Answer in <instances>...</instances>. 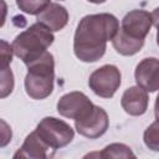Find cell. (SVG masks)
Returning <instances> with one entry per match:
<instances>
[{
  "mask_svg": "<svg viewBox=\"0 0 159 159\" xmlns=\"http://www.w3.org/2000/svg\"><path fill=\"white\" fill-rule=\"evenodd\" d=\"M99 153L102 159H137V155L130 147L123 143H111Z\"/></svg>",
  "mask_w": 159,
  "mask_h": 159,
  "instance_id": "obj_14",
  "label": "cell"
},
{
  "mask_svg": "<svg viewBox=\"0 0 159 159\" xmlns=\"http://www.w3.org/2000/svg\"><path fill=\"white\" fill-rule=\"evenodd\" d=\"M82 159H102V157H101V153L98 150H94V152L87 153Z\"/></svg>",
  "mask_w": 159,
  "mask_h": 159,
  "instance_id": "obj_21",
  "label": "cell"
},
{
  "mask_svg": "<svg viewBox=\"0 0 159 159\" xmlns=\"http://www.w3.org/2000/svg\"><path fill=\"white\" fill-rule=\"evenodd\" d=\"M15 87L14 73L10 67L0 70V98L9 97Z\"/></svg>",
  "mask_w": 159,
  "mask_h": 159,
  "instance_id": "obj_15",
  "label": "cell"
},
{
  "mask_svg": "<svg viewBox=\"0 0 159 159\" xmlns=\"http://www.w3.org/2000/svg\"><path fill=\"white\" fill-rule=\"evenodd\" d=\"M48 147L40 139L36 132H31L22 145L15 152L12 159H47Z\"/></svg>",
  "mask_w": 159,
  "mask_h": 159,
  "instance_id": "obj_12",
  "label": "cell"
},
{
  "mask_svg": "<svg viewBox=\"0 0 159 159\" xmlns=\"http://www.w3.org/2000/svg\"><path fill=\"white\" fill-rule=\"evenodd\" d=\"M12 56L14 52L11 45L5 40H0V70L10 67L12 62Z\"/></svg>",
  "mask_w": 159,
  "mask_h": 159,
  "instance_id": "obj_18",
  "label": "cell"
},
{
  "mask_svg": "<svg viewBox=\"0 0 159 159\" xmlns=\"http://www.w3.org/2000/svg\"><path fill=\"white\" fill-rule=\"evenodd\" d=\"M25 91L32 99H45L53 91L55 60L51 52L46 51L42 56L26 65Z\"/></svg>",
  "mask_w": 159,
  "mask_h": 159,
  "instance_id": "obj_2",
  "label": "cell"
},
{
  "mask_svg": "<svg viewBox=\"0 0 159 159\" xmlns=\"http://www.w3.org/2000/svg\"><path fill=\"white\" fill-rule=\"evenodd\" d=\"M122 82V75L117 66L103 65L94 70L88 78V86L94 94L102 98H112Z\"/></svg>",
  "mask_w": 159,
  "mask_h": 159,
  "instance_id": "obj_5",
  "label": "cell"
},
{
  "mask_svg": "<svg viewBox=\"0 0 159 159\" xmlns=\"http://www.w3.org/2000/svg\"><path fill=\"white\" fill-rule=\"evenodd\" d=\"M93 106L94 104L83 92L73 91L63 94L58 99L57 112L65 118L80 120L92 111Z\"/></svg>",
  "mask_w": 159,
  "mask_h": 159,
  "instance_id": "obj_6",
  "label": "cell"
},
{
  "mask_svg": "<svg viewBox=\"0 0 159 159\" xmlns=\"http://www.w3.org/2000/svg\"><path fill=\"white\" fill-rule=\"evenodd\" d=\"M68 11L58 2L50 1L48 5L37 15V22L43 25L51 32L62 30L68 22Z\"/></svg>",
  "mask_w": 159,
  "mask_h": 159,
  "instance_id": "obj_10",
  "label": "cell"
},
{
  "mask_svg": "<svg viewBox=\"0 0 159 159\" xmlns=\"http://www.w3.org/2000/svg\"><path fill=\"white\" fill-rule=\"evenodd\" d=\"M35 132L50 149H60L66 147L75 137V130L65 120L57 119L55 117L42 118Z\"/></svg>",
  "mask_w": 159,
  "mask_h": 159,
  "instance_id": "obj_4",
  "label": "cell"
},
{
  "mask_svg": "<svg viewBox=\"0 0 159 159\" xmlns=\"http://www.w3.org/2000/svg\"><path fill=\"white\" fill-rule=\"evenodd\" d=\"M109 127V118L107 112L99 107L93 106L92 111L82 119L75 120V128L76 130L89 139H96L102 137Z\"/></svg>",
  "mask_w": 159,
  "mask_h": 159,
  "instance_id": "obj_7",
  "label": "cell"
},
{
  "mask_svg": "<svg viewBox=\"0 0 159 159\" xmlns=\"http://www.w3.org/2000/svg\"><path fill=\"white\" fill-rule=\"evenodd\" d=\"M119 30L118 19L108 12L86 15L77 25L73 37V51L82 62H96L103 57L107 42Z\"/></svg>",
  "mask_w": 159,
  "mask_h": 159,
  "instance_id": "obj_1",
  "label": "cell"
},
{
  "mask_svg": "<svg viewBox=\"0 0 159 159\" xmlns=\"http://www.w3.org/2000/svg\"><path fill=\"white\" fill-rule=\"evenodd\" d=\"M158 120H154L144 132V143L145 145L154 150L158 152L159 150V133H158Z\"/></svg>",
  "mask_w": 159,
  "mask_h": 159,
  "instance_id": "obj_17",
  "label": "cell"
},
{
  "mask_svg": "<svg viewBox=\"0 0 159 159\" xmlns=\"http://www.w3.org/2000/svg\"><path fill=\"white\" fill-rule=\"evenodd\" d=\"M7 15V5L4 0H0V27L4 26Z\"/></svg>",
  "mask_w": 159,
  "mask_h": 159,
  "instance_id": "obj_20",
  "label": "cell"
},
{
  "mask_svg": "<svg viewBox=\"0 0 159 159\" xmlns=\"http://www.w3.org/2000/svg\"><path fill=\"white\" fill-rule=\"evenodd\" d=\"M154 21L155 20L153 17V14H150L149 11L132 10L127 12L122 19L119 30L133 39L145 40Z\"/></svg>",
  "mask_w": 159,
  "mask_h": 159,
  "instance_id": "obj_8",
  "label": "cell"
},
{
  "mask_svg": "<svg viewBox=\"0 0 159 159\" xmlns=\"http://www.w3.org/2000/svg\"><path fill=\"white\" fill-rule=\"evenodd\" d=\"M12 139V129L10 127V124L0 118V148L6 147Z\"/></svg>",
  "mask_w": 159,
  "mask_h": 159,
  "instance_id": "obj_19",
  "label": "cell"
},
{
  "mask_svg": "<svg viewBox=\"0 0 159 159\" xmlns=\"http://www.w3.org/2000/svg\"><path fill=\"white\" fill-rule=\"evenodd\" d=\"M137 86L145 92H157L159 88V61L155 57L143 58L135 67Z\"/></svg>",
  "mask_w": 159,
  "mask_h": 159,
  "instance_id": "obj_9",
  "label": "cell"
},
{
  "mask_svg": "<svg viewBox=\"0 0 159 159\" xmlns=\"http://www.w3.org/2000/svg\"><path fill=\"white\" fill-rule=\"evenodd\" d=\"M149 104L148 92L138 86H132L124 91L120 98V106L129 116H142L147 112Z\"/></svg>",
  "mask_w": 159,
  "mask_h": 159,
  "instance_id": "obj_11",
  "label": "cell"
},
{
  "mask_svg": "<svg viewBox=\"0 0 159 159\" xmlns=\"http://www.w3.org/2000/svg\"><path fill=\"white\" fill-rule=\"evenodd\" d=\"M144 41L145 40L133 39V37L125 35L124 32H122L120 30H118V32L116 34V36L112 40V45L119 55L133 56L142 50V47L144 46Z\"/></svg>",
  "mask_w": 159,
  "mask_h": 159,
  "instance_id": "obj_13",
  "label": "cell"
},
{
  "mask_svg": "<svg viewBox=\"0 0 159 159\" xmlns=\"http://www.w3.org/2000/svg\"><path fill=\"white\" fill-rule=\"evenodd\" d=\"M50 1L47 0H17L16 4L20 7V10H22L26 14L30 15H39L47 5Z\"/></svg>",
  "mask_w": 159,
  "mask_h": 159,
  "instance_id": "obj_16",
  "label": "cell"
},
{
  "mask_svg": "<svg viewBox=\"0 0 159 159\" xmlns=\"http://www.w3.org/2000/svg\"><path fill=\"white\" fill-rule=\"evenodd\" d=\"M53 40L55 36L48 29L35 22L14 39L11 47L14 55L27 65L42 56L53 43Z\"/></svg>",
  "mask_w": 159,
  "mask_h": 159,
  "instance_id": "obj_3",
  "label": "cell"
}]
</instances>
